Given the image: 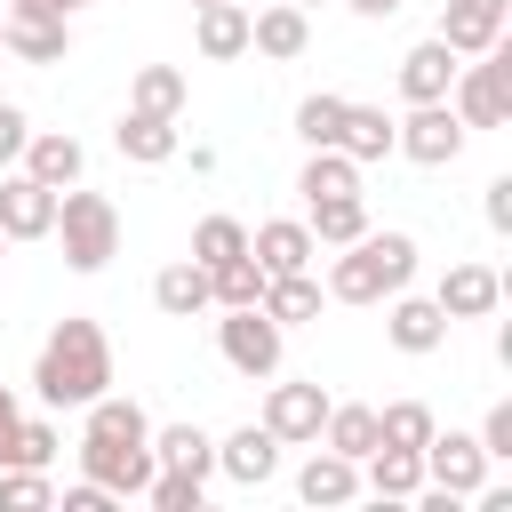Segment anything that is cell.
Wrapping results in <instances>:
<instances>
[{
	"mask_svg": "<svg viewBox=\"0 0 512 512\" xmlns=\"http://www.w3.org/2000/svg\"><path fill=\"white\" fill-rule=\"evenodd\" d=\"M0 56H8V32H0Z\"/></svg>",
	"mask_w": 512,
	"mask_h": 512,
	"instance_id": "bcb514c9",
	"label": "cell"
},
{
	"mask_svg": "<svg viewBox=\"0 0 512 512\" xmlns=\"http://www.w3.org/2000/svg\"><path fill=\"white\" fill-rule=\"evenodd\" d=\"M416 456H424V488H440V496H480V488H488V448H480V432H440V424H432V440H424Z\"/></svg>",
	"mask_w": 512,
	"mask_h": 512,
	"instance_id": "ba28073f",
	"label": "cell"
},
{
	"mask_svg": "<svg viewBox=\"0 0 512 512\" xmlns=\"http://www.w3.org/2000/svg\"><path fill=\"white\" fill-rule=\"evenodd\" d=\"M216 352H224V368H232V376L264 384V376H280L288 328H280L264 304H224V320H216Z\"/></svg>",
	"mask_w": 512,
	"mask_h": 512,
	"instance_id": "5b68a950",
	"label": "cell"
},
{
	"mask_svg": "<svg viewBox=\"0 0 512 512\" xmlns=\"http://www.w3.org/2000/svg\"><path fill=\"white\" fill-rule=\"evenodd\" d=\"M480 448H488V464H496V456H512V400H496V408H488V424H480Z\"/></svg>",
	"mask_w": 512,
	"mask_h": 512,
	"instance_id": "74e56055",
	"label": "cell"
},
{
	"mask_svg": "<svg viewBox=\"0 0 512 512\" xmlns=\"http://www.w3.org/2000/svg\"><path fill=\"white\" fill-rule=\"evenodd\" d=\"M296 8H312V0H296Z\"/></svg>",
	"mask_w": 512,
	"mask_h": 512,
	"instance_id": "c3c4849f",
	"label": "cell"
},
{
	"mask_svg": "<svg viewBox=\"0 0 512 512\" xmlns=\"http://www.w3.org/2000/svg\"><path fill=\"white\" fill-rule=\"evenodd\" d=\"M192 48H200L208 64L248 56V8H240V0H208V8L192 16Z\"/></svg>",
	"mask_w": 512,
	"mask_h": 512,
	"instance_id": "7402d4cb",
	"label": "cell"
},
{
	"mask_svg": "<svg viewBox=\"0 0 512 512\" xmlns=\"http://www.w3.org/2000/svg\"><path fill=\"white\" fill-rule=\"evenodd\" d=\"M32 392L48 408H88L96 392H112V344H104V328L80 320V312H64L48 328V344H40V360H32Z\"/></svg>",
	"mask_w": 512,
	"mask_h": 512,
	"instance_id": "7a4b0ae2",
	"label": "cell"
},
{
	"mask_svg": "<svg viewBox=\"0 0 512 512\" xmlns=\"http://www.w3.org/2000/svg\"><path fill=\"white\" fill-rule=\"evenodd\" d=\"M144 496H152V512H200V504H208V480H200V472H168V464H160V472L144 480Z\"/></svg>",
	"mask_w": 512,
	"mask_h": 512,
	"instance_id": "d590c367",
	"label": "cell"
},
{
	"mask_svg": "<svg viewBox=\"0 0 512 512\" xmlns=\"http://www.w3.org/2000/svg\"><path fill=\"white\" fill-rule=\"evenodd\" d=\"M184 96H192V88H184V72H176V64H144V72H136V88H128V112H160V120H176V112H184Z\"/></svg>",
	"mask_w": 512,
	"mask_h": 512,
	"instance_id": "f546056e",
	"label": "cell"
},
{
	"mask_svg": "<svg viewBox=\"0 0 512 512\" xmlns=\"http://www.w3.org/2000/svg\"><path fill=\"white\" fill-rule=\"evenodd\" d=\"M336 152H352L360 168L392 152V112L384 104H344V128H336Z\"/></svg>",
	"mask_w": 512,
	"mask_h": 512,
	"instance_id": "484cf974",
	"label": "cell"
},
{
	"mask_svg": "<svg viewBox=\"0 0 512 512\" xmlns=\"http://www.w3.org/2000/svg\"><path fill=\"white\" fill-rule=\"evenodd\" d=\"M48 224H56V192L40 184V176H0V232H8V248L16 240H48Z\"/></svg>",
	"mask_w": 512,
	"mask_h": 512,
	"instance_id": "4fadbf2b",
	"label": "cell"
},
{
	"mask_svg": "<svg viewBox=\"0 0 512 512\" xmlns=\"http://www.w3.org/2000/svg\"><path fill=\"white\" fill-rule=\"evenodd\" d=\"M344 104H352V96H304V104H296V136H304V152L336 144V128H344Z\"/></svg>",
	"mask_w": 512,
	"mask_h": 512,
	"instance_id": "8d00e7d4",
	"label": "cell"
},
{
	"mask_svg": "<svg viewBox=\"0 0 512 512\" xmlns=\"http://www.w3.org/2000/svg\"><path fill=\"white\" fill-rule=\"evenodd\" d=\"M0 32H8V56H16V64H64V56H72V16L8 8V16H0Z\"/></svg>",
	"mask_w": 512,
	"mask_h": 512,
	"instance_id": "7c38bea8",
	"label": "cell"
},
{
	"mask_svg": "<svg viewBox=\"0 0 512 512\" xmlns=\"http://www.w3.org/2000/svg\"><path fill=\"white\" fill-rule=\"evenodd\" d=\"M432 304H440L448 320H488V312L504 304V272H496V264H448V280L432 288Z\"/></svg>",
	"mask_w": 512,
	"mask_h": 512,
	"instance_id": "9a60e30c",
	"label": "cell"
},
{
	"mask_svg": "<svg viewBox=\"0 0 512 512\" xmlns=\"http://www.w3.org/2000/svg\"><path fill=\"white\" fill-rule=\"evenodd\" d=\"M80 480L112 488V496H144L152 480V416L120 392H96L88 400V424H80Z\"/></svg>",
	"mask_w": 512,
	"mask_h": 512,
	"instance_id": "6da1fadb",
	"label": "cell"
},
{
	"mask_svg": "<svg viewBox=\"0 0 512 512\" xmlns=\"http://www.w3.org/2000/svg\"><path fill=\"white\" fill-rule=\"evenodd\" d=\"M48 232L64 240V264H72V272H104V264L120 256V208H112L104 192H80V184L56 192V224H48Z\"/></svg>",
	"mask_w": 512,
	"mask_h": 512,
	"instance_id": "277c9868",
	"label": "cell"
},
{
	"mask_svg": "<svg viewBox=\"0 0 512 512\" xmlns=\"http://www.w3.org/2000/svg\"><path fill=\"white\" fill-rule=\"evenodd\" d=\"M56 448H64V432H56L48 416H24V424H16V440L0 448V464H32V472H48V464H56Z\"/></svg>",
	"mask_w": 512,
	"mask_h": 512,
	"instance_id": "e575fe53",
	"label": "cell"
},
{
	"mask_svg": "<svg viewBox=\"0 0 512 512\" xmlns=\"http://www.w3.org/2000/svg\"><path fill=\"white\" fill-rule=\"evenodd\" d=\"M16 160H24V176H40L48 192H64V184H80V168H88V152H80V136H64V128H32Z\"/></svg>",
	"mask_w": 512,
	"mask_h": 512,
	"instance_id": "ac0fdd59",
	"label": "cell"
},
{
	"mask_svg": "<svg viewBox=\"0 0 512 512\" xmlns=\"http://www.w3.org/2000/svg\"><path fill=\"white\" fill-rule=\"evenodd\" d=\"M464 120L448 112V96L440 104H408V120H392V152L400 160H416V168H448L456 152H464Z\"/></svg>",
	"mask_w": 512,
	"mask_h": 512,
	"instance_id": "52a82bcc",
	"label": "cell"
},
{
	"mask_svg": "<svg viewBox=\"0 0 512 512\" xmlns=\"http://www.w3.org/2000/svg\"><path fill=\"white\" fill-rule=\"evenodd\" d=\"M248 256H256V272H264V280H272V272H312L320 240H312V224L272 216V224H256V232H248Z\"/></svg>",
	"mask_w": 512,
	"mask_h": 512,
	"instance_id": "5bb4252c",
	"label": "cell"
},
{
	"mask_svg": "<svg viewBox=\"0 0 512 512\" xmlns=\"http://www.w3.org/2000/svg\"><path fill=\"white\" fill-rule=\"evenodd\" d=\"M512 24V0H440V40L456 56H488Z\"/></svg>",
	"mask_w": 512,
	"mask_h": 512,
	"instance_id": "8fae6325",
	"label": "cell"
},
{
	"mask_svg": "<svg viewBox=\"0 0 512 512\" xmlns=\"http://www.w3.org/2000/svg\"><path fill=\"white\" fill-rule=\"evenodd\" d=\"M24 136H32V120H24V104H0V168L24 152Z\"/></svg>",
	"mask_w": 512,
	"mask_h": 512,
	"instance_id": "f35d334b",
	"label": "cell"
},
{
	"mask_svg": "<svg viewBox=\"0 0 512 512\" xmlns=\"http://www.w3.org/2000/svg\"><path fill=\"white\" fill-rule=\"evenodd\" d=\"M152 304H160L168 320H192V312H208V264H192V256L160 264V280H152Z\"/></svg>",
	"mask_w": 512,
	"mask_h": 512,
	"instance_id": "d4e9b609",
	"label": "cell"
},
{
	"mask_svg": "<svg viewBox=\"0 0 512 512\" xmlns=\"http://www.w3.org/2000/svg\"><path fill=\"white\" fill-rule=\"evenodd\" d=\"M320 448H336V456H352V464H360V456L376 448V408H360V400H352V408H336V400H328Z\"/></svg>",
	"mask_w": 512,
	"mask_h": 512,
	"instance_id": "4dcf8cb0",
	"label": "cell"
},
{
	"mask_svg": "<svg viewBox=\"0 0 512 512\" xmlns=\"http://www.w3.org/2000/svg\"><path fill=\"white\" fill-rule=\"evenodd\" d=\"M248 48H256V56H272V64L304 56V48H312V24H304V8H296V0H272L264 16H248Z\"/></svg>",
	"mask_w": 512,
	"mask_h": 512,
	"instance_id": "44dd1931",
	"label": "cell"
},
{
	"mask_svg": "<svg viewBox=\"0 0 512 512\" xmlns=\"http://www.w3.org/2000/svg\"><path fill=\"white\" fill-rule=\"evenodd\" d=\"M488 224H496V232H512V176H496V184H488Z\"/></svg>",
	"mask_w": 512,
	"mask_h": 512,
	"instance_id": "60d3db41",
	"label": "cell"
},
{
	"mask_svg": "<svg viewBox=\"0 0 512 512\" xmlns=\"http://www.w3.org/2000/svg\"><path fill=\"white\" fill-rule=\"evenodd\" d=\"M224 256H248V224L240 216H200L192 224V264H224Z\"/></svg>",
	"mask_w": 512,
	"mask_h": 512,
	"instance_id": "d6a6232c",
	"label": "cell"
},
{
	"mask_svg": "<svg viewBox=\"0 0 512 512\" xmlns=\"http://www.w3.org/2000/svg\"><path fill=\"white\" fill-rule=\"evenodd\" d=\"M216 472H224V480H240V488H264V480L280 472V440H272L264 424H240V432H224V440H216Z\"/></svg>",
	"mask_w": 512,
	"mask_h": 512,
	"instance_id": "2e32d148",
	"label": "cell"
},
{
	"mask_svg": "<svg viewBox=\"0 0 512 512\" xmlns=\"http://www.w3.org/2000/svg\"><path fill=\"white\" fill-rule=\"evenodd\" d=\"M360 488H368V496H384V504H408V496H424V456H416V448H384V440H376V448L360 456Z\"/></svg>",
	"mask_w": 512,
	"mask_h": 512,
	"instance_id": "d6986e66",
	"label": "cell"
},
{
	"mask_svg": "<svg viewBox=\"0 0 512 512\" xmlns=\"http://www.w3.org/2000/svg\"><path fill=\"white\" fill-rule=\"evenodd\" d=\"M16 424H24V408H16V392H8V384H0V448H8V440H16Z\"/></svg>",
	"mask_w": 512,
	"mask_h": 512,
	"instance_id": "b9f144b4",
	"label": "cell"
},
{
	"mask_svg": "<svg viewBox=\"0 0 512 512\" xmlns=\"http://www.w3.org/2000/svg\"><path fill=\"white\" fill-rule=\"evenodd\" d=\"M112 144H120V160H136V168H160V160L184 152L176 120H160V112H128V120L112 128Z\"/></svg>",
	"mask_w": 512,
	"mask_h": 512,
	"instance_id": "603a6c76",
	"label": "cell"
},
{
	"mask_svg": "<svg viewBox=\"0 0 512 512\" xmlns=\"http://www.w3.org/2000/svg\"><path fill=\"white\" fill-rule=\"evenodd\" d=\"M376 440H384V448H424V440H432V408H424V400L376 408Z\"/></svg>",
	"mask_w": 512,
	"mask_h": 512,
	"instance_id": "836d02e7",
	"label": "cell"
},
{
	"mask_svg": "<svg viewBox=\"0 0 512 512\" xmlns=\"http://www.w3.org/2000/svg\"><path fill=\"white\" fill-rule=\"evenodd\" d=\"M456 64H464V56H456L440 32H432V40H416V48L400 56V96H408V104H440V96H448V80H456Z\"/></svg>",
	"mask_w": 512,
	"mask_h": 512,
	"instance_id": "e0dca14e",
	"label": "cell"
},
{
	"mask_svg": "<svg viewBox=\"0 0 512 512\" xmlns=\"http://www.w3.org/2000/svg\"><path fill=\"white\" fill-rule=\"evenodd\" d=\"M56 504H64V512H112V488H96V480H80V488H64Z\"/></svg>",
	"mask_w": 512,
	"mask_h": 512,
	"instance_id": "ab89813d",
	"label": "cell"
},
{
	"mask_svg": "<svg viewBox=\"0 0 512 512\" xmlns=\"http://www.w3.org/2000/svg\"><path fill=\"white\" fill-rule=\"evenodd\" d=\"M304 208H312L304 224H312V240H320V248H344V240H360V232H368V200H360V192H344V200H304Z\"/></svg>",
	"mask_w": 512,
	"mask_h": 512,
	"instance_id": "f1b7e54d",
	"label": "cell"
},
{
	"mask_svg": "<svg viewBox=\"0 0 512 512\" xmlns=\"http://www.w3.org/2000/svg\"><path fill=\"white\" fill-rule=\"evenodd\" d=\"M448 328H456V320H448L432 296H408V288H400V296H384V336H392V352L424 360V352H440V344H448Z\"/></svg>",
	"mask_w": 512,
	"mask_h": 512,
	"instance_id": "30bf717a",
	"label": "cell"
},
{
	"mask_svg": "<svg viewBox=\"0 0 512 512\" xmlns=\"http://www.w3.org/2000/svg\"><path fill=\"white\" fill-rule=\"evenodd\" d=\"M160 464L208 480V472H216V440H208L200 424H152V472H160Z\"/></svg>",
	"mask_w": 512,
	"mask_h": 512,
	"instance_id": "cb8c5ba5",
	"label": "cell"
},
{
	"mask_svg": "<svg viewBox=\"0 0 512 512\" xmlns=\"http://www.w3.org/2000/svg\"><path fill=\"white\" fill-rule=\"evenodd\" d=\"M8 8H40V16H72V8H88V0H8Z\"/></svg>",
	"mask_w": 512,
	"mask_h": 512,
	"instance_id": "7bdbcfd3",
	"label": "cell"
},
{
	"mask_svg": "<svg viewBox=\"0 0 512 512\" xmlns=\"http://www.w3.org/2000/svg\"><path fill=\"white\" fill-rule=\"evenodd\" d=\"M296 192H304V200H344V192H360V160H352V152H336V144H320V152L304 160Z\"/></svg>",
	"mask_w": 512,
	"mask_h": 512,
	"instance_id": "4316f807",
	"label": "cell"
},
{
	"mask_svg": "<svg viewBox=\"0 0 512 512\" xmlns=\"http://www.w3.org/2000/svg\"><path fill=\"white\" fill-rule=\"evenodd\" d=\"M352 8H360V16H392L400 0H352Z\"/></svg>",
	"mask_w": 512,
	"mask_h": 512,
	"instance_id": "ee69618b",
	"label": "cell"
},
{
	"mask_svg": "<svg viewBox=\"0 0 512 512\" xmlns=\"http://www.w3.org/2000/svg\"><path fill=\"white\" fill-rule=\"evenodd\" d=\"M264 296V272H256V256H224V264H208V304L224 312V304H256Z\"/></svg>",
	"mask_w": 512,
	"mask_h": 512,
	"instance_id": "1f68e13d",
	"label": "cell"
},
{
	"mask_svg": "<svg viewBox=\"0 0 512 512\" xmlns=\"http://www.w3.org/2000/svg\"><path fill=\"white\" fill-rule=\"evenodd\" d=\"M0 264H8V232H0Z\"/></svg>",
	"mask_w": 512,
	"mask_h": 512,
	"instance_id": "f6af8a7d",
	"label": "cell"
},
{
	"mask_svg": "<svg viewBox=\"0 0 512 512\" xmlns=\"http://www.w3.org/2000/svg\"><path fill=\"white\" fill-rule=\"evenodd\" d=\"M296 496H304V504H328V512H336V504H352V496H360V464L312 440V456H304V472H296Z\"/></svg>",
	"mask_w": 512,
	"mask_h": 512,
	"instance_id": "ffe728a7",
	"label": "cell"
},
{
	"mask_svg": "<svg viewBox=\"0 0 512 512\" xmlns=\"http://www.w3.org/2000/svg\"><path fill=\"white\" fill-rule=\"evenodd\" d=\"M192 8H208V0H192Z\"/></svg>",
	"mask_w": 512,
	"mask_h": 512,
	"instance_id": "7dc6e473",
	"label": "cell"
},
{
	"mask_svg": "<svg viewBox=\"0 0 512 512\" xmlns=\"http://www.w3.org/2000/svg\"><path fill=\"white\" fill-rule=\"evenodd\" d=\"M256 304H264L280 328H296V320H320V280H312V272H272Z\"/></svg>",
	"mask_w": 512,
	"mask_h": 512,
	"instance_id": "83f0119b",
	"label": "cell"
},
{
	"mask_svg": "<svg viewBox=\"0 0 512 512\" xmlns=\"http://www.w3.org/2000/svg\"><path fill=\"white\" fill-rule=\"evenodd\" d=\"M416 280V240L408 232H360V240H344V256L328 264V296L336 304H384V296H400Z\"/></svg>",
	"mask_w": 512,
	"mask_h": 512,
	"instance_id": "3957f363",
	"label": "cell"
},
{
	"mask_svg": "<svg viewBox=\"0 0 512 512\" xmlns=\"http://www.w3.org/2000/svg\"><path fill=\"white\" fill-rule=\"evenodd\" d=\"M448 112H456L464 128H504V120H512V56H504V40H496L488 56H472V64H456Z\"/></svg>",
	"mask_w": 512,
	"mask_h": 512,
	"instance_id": "8992f818",
	"label": "cell"
},
{
	"mask_svg": "<svg viewBox=\"0 0 512 512\" xmlns=\"http://www.w3.org/2000/svg\"><path fill=\"white\" fill-rule=\"evenodd\" d=\"M256 424H264L280 448H312V440H320V424H328V392H320V384H272Z\"/></svg>",
	"mask_w": 512,
	"mask_h": 512,
	"instance_id": "9c48e42d",
	"label": "cell"
}]
</instances>
